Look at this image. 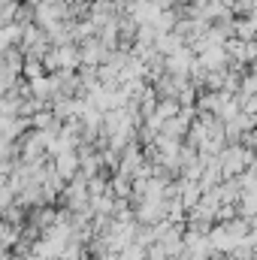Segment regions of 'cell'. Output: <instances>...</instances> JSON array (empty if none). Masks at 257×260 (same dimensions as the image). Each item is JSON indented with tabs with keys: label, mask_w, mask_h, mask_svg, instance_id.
Masks as SVG:
<instances>
[{
	"label": "cell",
	"mask_w": 257,
	"mask_h": 260,
	"mask_svg": "<svg viewBox=\"0 0 257 260\" xmlns=\"http://www.w3.org/2000/svg\"><path fill=\"white\" fill-rule=\"evenodd\" d=\"M248 160H251V157H248V151H242V148H230V151L221 157V164H224V173H227V176L242 173V167H245Z\"/></svg>",
	"instance_id": "obj_1"
}]
</instances>
